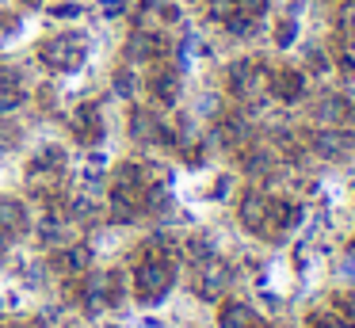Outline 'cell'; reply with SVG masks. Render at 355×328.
Segmentation results:
<instances>
[{
	"label": "cell",
	"instance_id": "603a6c76",
	"mask_svg": "<svg viewBox=\"0 0 355 328\" xmlns=\"http://www.w3.org/2000/svg\"><path fill=\"white\" fill-rule=\"evenodd\" d=\"M19 141V126H12L8 114H0V153H8Z\"/></svg>",
	"mask_w": 355,
	"mask_h": 328
},
{
	"label": "cell",
	"instance_id": "4dcf8cb0",
	"mask_svg": "<svg viewBox=\"0 0 355 328\" xmlns=\"http://www.w3.org/2000/svg\"><path fill=\"white\" fill-rule=\"evenodd\" d=\"M16 4H19V8H31V12H35V8H42L46 0H16Z\"/></svg>",
	"mask_w": 355,
	"mask_h": 328
},
{
	"label": "cell",
	"instance_id": "ac0fdd59",
	"mask_svg": "<svg viewBox=\"0 0 355 328\" xmlns=\"http://www.w3.org/2000/svg\"><path fill=\"white\" fill-rule=\"evenodd\" d=\"M347 114H352V107H347L344 96H321V99H317L313 119L321 122V126H344Z\"/></svg>",
	"mask_w": 355,
	"mask_h": 328
},
{
	"label": "cell",
	"instance_id": "9c48e42d",
	"mask_svg": "<svg viewBox=\"0 0 355 328\" xmlns=\"http://www.w3.org/2000/svg\"><path fill=\"white\" fill-rule=\"evenodd\" d=\"M50 271H58L62 279H80L85 271H92V248L85 241H69L62 248H50Z\"/></svg>",
	"mask_w": 355,
	"mask_h": 328
},
{
	"label": "cell",
	"instance_id": "2e32d148",
	"mask_svg": "<svg viewBox=\"0 0 355 328\" xmlns=\"http://www.w3.org/2000/svg\"><path fill=\"white\" fill-rule=\"evenodd\" d=\"M241 168H245L252 180H263V175L275 172V149H268V145H245V153H241Z\"/></svg>",
	"mask_w": 355,
	"mask_h": 328
},
{
	"label": "cell",
	"instance_id": "8992f818",
	"mask_svg": "<svg viewBox=\"0 0 355 328\" xmlns=\"http://www.w3.org/2000/svg\"><path fill=\"white\" fill-rule=\"evenodd\" d=\"M157 58H172V42L164 38V31L134 23L130 38H126V61H130V65H149V61H157Z\"/></svg>",
	"mask_w": 355,
	"mask_h": 328
},
{
	"label": "cell",
	"instance_id": "f1b7e54d",
	"mask_svg": "<svg viewBox=\"0 0 355 328\" xmlns=\"http://www.w3.org/2000/svg\"><path fill=\"white\" fill-rule=\"evenodd\" d=\"M50 15H54V19H69V15L77 19L80 8H77V4H54V8H50Z\"/></svg>",
	"mask_w": 355,
	"mask_h": 328
},
{
	"label": "cell",
	"instance_id": "6da1fadb",
	"mask_svg": "<svg viewBox=\"0 0 355 328\" xmlns=\"http://www.w3.org/2000/svg\"><path fill=\"white\" fill-rule=\"evenodd\" d=\"M176 286V244L168 236H149L130 267V294L141 305H161Z\"/></svg>",
	"mask_w": 355,
	"mask_h": 328
},
{
	"label": "cell",
	"instance_id": "d4e9b609",
	"mask_svg": "<svg viewBox=\"0 0 355 328\" xmlns=\"http://www.w3.org/2000/svg\"><path fill=\"white\" fill-rule=\"evenodd\" d=\"M19 23H24V19H19V12H8V8H0V38H4V35H16Z\"/></svg>",
	"mask_w": 355,
	"mask_h": 328
},
{
	"label": "cell",
	"instance_id": "ffe728a7",
	"mask_svg": "<svg viewBox=\"0 0 355 328\" xmlns=\"http://www.w3.org/2000/svg\"><path fill=\"white\" fill-rule=\"evenodd\" d=\"M222 27H225V35H233V38H248V35L256 31V19H252L248 12H233L230 19L222 23Z\"/></svg>",
	"mask_w": 355,
	"mask_h": 328
},
{
	"label": "cell",
	"instance_id": "83f0119b",
	"mask_svg": "<svg viewBox=\"0 0 355 328\" xmlns=\"http://www.w3.org/2000/svg\"><path fill=\"white\" fill-rule=\"evenodd\" d=\"M340 73L355 80V50H340Z\"/></svg>",
	"mask_w": 355,
	"mask_h": 328
},
{
	"label": "cell",
	"instance_id": "484cf974",
	"mask_svg": "<svg viewBox=\"0 0 355 328\" xmlns=\"http://www.w3.org/2000/svg\"><path fill=\"white\" fill-rule=\"evenodd\" d=\"M306 65L313 69V73H324V69H329V58L321 53V46H309L306 50Z\"/></svg>",
	"mask_w": 355,
	"mask_h": 328
},
{
	"label": "cell",
	"instance_id": "30bf717a",
	"mask_svg": "<svg viewBox=\"0 0 355 328\" xmlns=\"http://www.w3.org/2000/svg\"><path fill=\"white\" fill-rule=\"evenodd\" d=\"M309 149L317 153L321 160H344L355 153V137L340 126H321L313 137H309Z\"/></svg>",
	"mask_w": 355,
	"mask_h": 328
},
{
	"label": "cell",
	"instance_id": "4fadbf2b",
	"mask_svg": "<svg viewBox=\"0 0 355 328\" xmlns=\"http://www.w3.org/2000/svg\"><path fill=\"white\" fill-rule=\"evenodd\" d=\"M31 229V210L19 195H0V233L4 236H24Z\"/></svg>",
	"mask_w": 355,
	"mask_h": 328
},
{
	"label": "cell",
	"instance_id": "4316f807",
	"mask_svg": "<svg viewBox=\"0 0 355 328\" xmlns=\"http://www.w3.org/2000/svg\"><path fill=\"white\" fill-rule=\"evenodd\" d=\"M237 12H248L252 19H260L268 12V0H237Z\"/></svg>",
	"mask_w": 355,
	"mask_h": 328
},
{
	"label": "cell",
	"instance_id": "8fae6325",
	"mask_svg": "<svg viewBox=\"0 0 355 328\" xmlns=\"http://www.w3.org/2000/svg\"><path fill=\"white\" fill-rule=\"evenodd\" d=\"M27 103V80L16 65L0 61V114H16Z\"/></svg>",
	"mask_w": 355,
	"mask_h": 328
},
{
	"label": "cell",
	"instance_id": "5b68a950",
	"mask_svg": "<svg viewBox=\"0 0 355 328\" xmlns=\"http://www.w3.org/2000/svg\"><path fill=\"white\" fill-rule=\"evenodd\" d=\"M268 65L256 58H241L233 61L230 69H225V88H230L233 99H241V103H252V99H260L263 92H268Z\"/></svg>",
	"mask_w": 355,
	"mask_h": 328
},
{
	"label": "cell",
	"instance_id": "5bb4252c",
	"mask_svg": "<svg viewBox=\"0 0 355 328\" xmlns=\"http://www.w3.org/2000/svg\"><path fill=\"white\" fill-rule=\"evenodd\" d=\"M268 92L279 99V103H298L306 96V73L302 69H275L268 76Z\"/></svg>",
	"mask_w": 355,
	"mask_h": 328
},
{
	"label": "cell",
	"instance_id": "9a60e30c",
	"mask_svg": "<svg viewBox=\"0 0 355 328\" xmlns=\"http://www.w3.org/2000/svg\"><path fill=\"white\" fill-rule=\"evenodd\" d=\"M256 325H263V317L241 297H230L218 309V328H256Z\"/></svg>",
	"mask_w": 355,
	"mask_h": 328
},
{
	"label": "cell",
	"instance_id": "7402d4cb",
	"mask_svg": "<svg viewBox=\"0 0 355 328\" xmlns=\"http://www.w3.org/2000/svg\"><path fill=\"white\" fill-rule=\"evenodd\" d=\"M294 38H298V23H294V19H279L275 46H279V50H286V46H294Z\"/></svg>",
	"mask_w": 355,
	"mask_h": 328
},
{
	"label": "cell",
	"instance_id": "44dd1931",
	"mask_svg": "<svg viewBox=\"0 0 355 328\" xmlns=\"http://www.w3.org/2000/svg\"><path fill=\"white\" fill-rule=\"evenodd\" d=\"M306 328H355V325H347L340 313H309Z\"/></svg>",
	"mask_w": 355,
	"mask_h": 328
},
{
	"label": "cell",
	"instance_id": "3957f363",
	"mask_svg": "<svg viewBox=\"0 0 355 328\" xmlns=\"http://www.w3.org/2000/svg\"><path fill=\"white\" fill-rule=\"evenodd\" d=\"M126 134L138 145H161V149H176L180 145L176 126H168L161 119V111H153L146 103H130V111H126Z\"/></svg>",
	"mask_w": 355,
	"mask_h": 328
},
{
	"label": "cell",
	"instance_id": "ba28073f",
	"mask_svg": "<svg viewBox=\"0 0 355 328\" xmlns=\"http://www.w3.org/2000/svg\"><path fill=\"white\" fill-rule=\"evenodd\" d=\"M230 282H233V271H230V264H225V259L210 256V259H202V264H195L191 290L199 297H207V302H218V297L230 290Z\"/></svg>",
	"mask_w": 355,
	"mask_h": 328
},
{
	"label": "cell",
	"instance_id": "1f68e13d",
	"mask_svg": "<svg viewBox=\"0 0 355 328\" xmlns=\"http://www.w3.org/2000/svg\"><path fill=\"white\" fill-rule=\"evenodd\" d=\"M8 244H12V236H4V233H0V256L8 252Z\"/></svg>",
	"mask_w": 355,
	"mask_h": 328
},
{
	"label": "cell",
	"instance_id": "f546056e",
	"mask_svg": "<svg viewBox=\"0 0 355 328\" xmlns=\"http://www.w3.org/2000/svg\"><path fill=\"white\" fill-rule=\"evenodd\" d=\"M123 8H126V0H103V4H100V12L111 19V15H123Z\"/></svg>",
	"mask_w": 355,
	"mask_h": 328
},
{
	"label": "cell",
	"instance_id": "52a82bcc",
	"mask_svg": "<svg viewBox=\"0 0 355 328\" xmlns=\"http://www.w3.org/2000/svg\"><path fill=\"white\" fill-rule=\"evenodd\" d=\"M69 134H73V141L85 145V149H96V145L103 141L107 119H103V107L96 103V99H85V103H77L69 111Z\"/></svg>",
	"mask_w": 355,
	"mask_h": 328
},
{
	"label": "cell",
	"instance_id": "e0dca14e",
	"mask_svg": "<svg viewBox=\"0 0 355 328\" xmlns=\"http://www.w3.org/2000/svg\"><path fill=\"white\" fill-rule=\"evenodd\" d=\"M100 286H103V305H107V309H119V305L126 302V294H130V275L119 271V267L100 271Z\"/></svg>",
	"mask_w": 355,
	"mask_h": 328
},
{
	"label": "cell",
	"instance_id": "d6a6232c",
	"mask_svg": "<svg viewBox=\"0 0 355 328\" xmlns=\"http://www.w3.org/2000/svg\"><path fill=\"white\" fill-rule=\"evenodd\" d=\"M0 328H4V325H0Z\"/></svg>",
	"mask_w": 355,
	"mask_h": 328
},
{
	"label": "cell",
	"instance_id": "d6986e66",
	"mask_svg": "<svg viewBox=\"0 0 355 328\" xmlns=\"http://www.w3.org/2000/svg\"><path fill=\"white\" fill-rule=\"evenodd\" d=\"M111 88H115V96L119 99H130L134 103V96H138V88H141V80H138V69L130 65V61H123V65L111 73Z\"/></svg>",
	"mask_w": 355,
	"mask_h": 328
},
{
	"label": "cell",
	"instance_id": "277c9868",
	"mask_svg": "<svg viewBox=\"0 0 355 328\" xmlns=\"http://www.w3.org/2000/svg\"><path fill=\"white\" fill-rule=\"evenodd\" d=\"M141 88H146V96L153 99L157 107H164V111H168V107H176L180 96H184V76H180V65L172 58L149 61Z\"/></svg>",
	"mask_w": 355,
	"mask_h": 328
},
{
	"label": "cell",
	"instance_id": "cb8c5ba5",
	"mask_svg": "<svg viewBox=\"0 0 355 328\" xmlns=\"http://www.w3.org/2000/svg\"><path fill=\"white\" fill-rule=\"evenodd\" d=\"M336 313L347 320V325H355V290H344V294L336 297Z\"/></svg>",
	"mask_w": 355,
	"mask_h": 328
},
{
	"label": "cell",
	"instance_id": "7a4b0ae2",
	"mask_svg": "<svg viewBox=\"0 0 355 328\" xmlns=\"http://www.w3.org/2000/svg\"><path fill=\"white\" fill-rule=\"evenodd\" d=\"M35 58L46 73H77L88 61V35L85 31H54V35L39 38Z\"/></svg>",
	"mask_w": 355,
	"mask_h": 328
},
{
	"label": "cell",
	"instance_id": "7c38bea8",
	"mask_svg": "<svg viewBox=\"0 0 355 328\" xmlns=\"http://www.w3.org/2000/svg\"><path fill=\"white\" fill-rule=\"evenodd\" d=\"M237 221L248 229V233L260 236L263 221H268V191H260V187L241 191V198H237Z\"/></svg>",
	"mask_w": 355,
	"mask_h": 328
}]
</instances>
